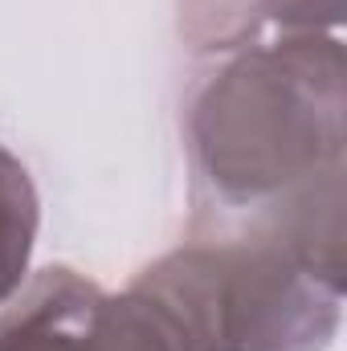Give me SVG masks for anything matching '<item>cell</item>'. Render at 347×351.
Masks as SVG:
<instances>
[{
  "label": "cell",
  "instance_id": "obj_1",
  "mask_svg": "<svg viewBox=\"0 0 347 351\" xmlns=\"http://www.w3.org/2000/svg\"><path fill=\"white\" fill-rule=\"evenodd\" d=\"M196 233H258L347 290V70L331 33L237 49L184 114Z\"/></svg>",
  "mask_w": 347,
  "mask_h": 351
},
{
  "label": "cell",
  "instance_id": "obj_2",
  "mask_svg": "<svg viewBox=\"0 0 347 351\" xmlns=\"http://www.w3.org/2000/svg\"><path fill=\"white\" fill-rule=\"evenodd\" d=\"M131 282L160 298L188 351H327L339 335L344 290L258 233H196Z\"/></svg>",
  "mask_w": 347,
  "mask_h": 351
},
{
  "label": "cell",
  "instance_id": "obj_3",
  "mask_svg": "<svg viewBox=\"0 0 347 351\" xmlns=\"http://www.w3.org/2000/svg\"><path fill=\"white\" fill-rule=\"evenodd\" d=\"M102 286L70 265L37 269L0 302V351H94L90 327Z\"/></svg>",
  "mask_w": 347,
  "mask_h": 351
},
{
  "label": "cell",
  "instance_id": "obj_4",
  "mask_svg": "<svg viewBox=\"0 0 347 351\" xmlns=\"http://www.w3.org/2000/svg\"><path fill=\"white\" fill-rule=\"evenodd\" d=\"M94 351H188L172 315L139 282L119 294H102L90 327Z\"/></svg>",
  "mask_w": 347,
  "mask_h": 351
},
{
  "label": "cell",
  "instance_id": "obj_5",
  "mask_svg": "<svg viewBox=\"0 0 347 351\" xmlns=\"http://www.w3.org/2000/svg\"><path fill=\"white\" fill-rule=\"evenodd\" d=\"M41 225V200L29 168L0 147V302H8L29 278V258Z\"/></svg>",
  "mask_w": 347,
  "mask_h": 351
},
{
  "label": "cell",
  "instance_id": "obj_6",
  "mask_svg": "<svg viewBox=\"0 0 347 351\" xmlns=\"http://www.w3.org/2000/svg\"><path fill=\"white\" fill-rule=\"evenodd\" d=\"M270 0H180V37L196 53H237L254 45Z\"/></svg>",
  "mask_w": 347,
  "mask_h": 351
},
{
  "label": "cell",
  "instance_id": "obj_7",
  "mask_svg": "<svg viewBox=\"0 0 347 351\" xmlns=\"http://www.w3.org/2000/svg\"><path fill=\"white\" fill-rule=\"evenodd\" d=\"M347 0H270L265 21L278 25L282 37H302V33H331L344 25Z\"/></svg>",
  "mask_w": 347,
  "mask_h": 351
}]
</instances>
